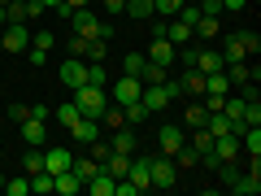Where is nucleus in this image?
I'll return each instance as SVG.
<instances>
[{
  "label": "nucleus",
  "instance_id": "nucleus-42",
  "mask_svg": "<svg viewBox=\"0 0 261 196\" xmlns=\"http://www.w3.org/2000/svg\"><path fill=\"white\" fill-rule=\"evenodd\" d=\"M74 9H92V0H65V9H61V18H70Z\"/></svg>",
  "mask_w": 261,
  "mask_h": 196
},
{
  "label": "nucleus",
  "instance_id": "nucleus-47",
  "mask_svg": "<svg viewBox=\"0 0 261 196\" xmlns=\"http://www.w3.org/2000/svg\"><path fill=\"white\" fill-rule=\"evenodd\" d=\"M5 22H9V18H5V0H0V31H5Z\"/></svg>",
  "mask_w": 261,
  "mask_h": 196
},
{
  "label": "nucleus",
  "instance_id": "nucleus-40",
  "mask_svg": "<svg viewBox=\"0 0 261 196\" xmlns=\"http://www.w3.org/2000/svg\"><path fill=\"white\" fill-rule=\"evenodd\" d=\"M196 9L205 13V18H218V13H222V0H200V5H196Z\"/></svg>",
  "mask_w": 261,
  "mask_h": 196
},
{
  "label": "nucleus",
  "instance_id": "nucleus-49",
  "mask_svg": "<svg viewBox=\"0 0 261 196\" xmlns=\"http://www.w3.org/2000/svg\"><path fill=\"white\" fill-rule=\"evenodd\" d=\"M183 5H200V0H183Z\"/></svg>",
  "mask_w": 261,
  "mask_h": 196
},
{
  "label": "nucleus",
  "instance_id": "nucleus-45",
  "mask_svg": "<svg viewBox=\"0 0 261 196\" xmlns=\"http://www.w3.org/2000/svg\"><path fill=\"white\" fill-rule=\"evenodd\" d=\"M105 9L109 13H126V0H105Z\"/></svg>",
  "mask_w": 261,
  "mask_h": 196
},
{
  "label": "nucleus",
  "instance_id": "nucleus-4",
  "mask_svg": "<svg viewBox=\"0 0 261 196\" xmlns=\"http://www.w3.org/2000/svg\"><path fill=\"white\" fill-rule=\"evenodd\" d=\"M144 61H152V65H166V70L178 61V48L166 39V31H152V44H148V53H144Z\"/></svg>",
  "mask_w": 261,
  "mask_h": 196
},
{
  "label": "nucleus",
  "instance_id": "nucleus-33",
  "mask_svg": "<svg viewBox=\"0 0 261 196\" xmlns=\"http://www.w3.org/2000/svg\"><path fill=\"white\" fill-rule=\"evenodd\" d=\"M166 79H170V70H166V65H144V75H140V83H166Z\"/></svg>",
  "mask_w": 261,
  "mask_h": 196
},
{
  "label": "nucleus",
  "instance_id": "nucleus-8",
  "mask_svg": "<svg viewBox=\"0 0 261 196\" xmlns=\"http://www.w3.org/2000/svg\"><path fill=\"white\" fill-rule=\"evenodd\" d=\"M61 83L70 87V92L87 83V61H83V57H70V61H61Z\"/></svg>",
  "mask_w": 261,
  "mask_h": 196
},
{
  "label": "nucleus",
  "instance_id": "nucleus-20",
  "mask_svg": "<svg viewBox=\"0 0 261 196\" xmlns=\"http://www.w3.org/2000/svg\"><path fill=\"white\" fill-rule=\"evenodd\" d=\"M178 83H183L187 96H205V75H200L196 65H183V79H178Z\"/></svg>",
  "mask_w": 261,
  "mask_h": 196
},
{
  "label": "nucleus",
  "instance_id": "nucleus-5",
  "mask_svg": "<svg viewBox=\"0 0 261 196\" xmlns=\"http://www.w3.org/2000/svg\"><path fill=\"white\" fill-rule=\"evenodd\" d=\"M0 48H9V53H27V48H31L27 22H5V31H0Z\"/></svg>",
  "mask_w": 261,
  "mask_h": 196
},
{
  "label": "nucleus",
  "instance_id": "nucleus-10",
  "mask_svg": "<svg viewBox=\"0 0 261 196\" xmlns=\"http://www.w3.org/2000/svg\"><path fill=\"white\" fill-rule=\"evenodd\" d=\"M22 127V140L31 144V149H39V144H44V135H48V118H39V113H31L27 122H18Z\"/></svg>",
  "mask_w": 261,
  "mask_h": 196
},
{
  "label": "nucleus",
  "instance_id": "nucleus-44",
  "mask_svg": "<svg viewBox=\"0 0 261 196\" xmlns=\"http://www.w3.org/2000/svg\"><path fill=\"white\" fill-rule=\"evenodd\" d=\"M31 44H39V48H53V44H57V39H53V35H48V31H39V35H35V39H31Z\"/></svg>",
  "mask_w": 261,
  "mask_h": 196
},
{
  "label": "nucleus",
  "instance_id": "nucleus-11",
  "mask_svg": "<svg viewBox=\"0 0 261 196\" xmlns=\"http://www.w3.org/2000/svg\"><path fill=\"white\" fill-rule=\"evenodd\" d=\"M140 92H144V83L140 79H118V83H113V105H130V101H140Z\"/></svg>",
  "mask_w": 261,
  "mask_h": 196
},
{
  "label": "nucleus",
  "instance_id": "nucleus-18",
  "mask_svg": "<svg viewBox=\"0 0 261 196\" xmlns=\"http://www.w3.org/2000/svg\"><path fill=\"white\" fill-rule=\"evenodd\" d=\"M113 183H118V179H113L109 170H96V175L87 179L83 187H87V192H92V196H113Z\"/></svg>",
  "mask_w": 261,
  "mask_h": 196
},
{
  "label": "nucleus",
  "instance_id": "nucleus-46",
  "mask_svg": "<svg viewBox=\"0 0 261 196\" xmlns=\"http://www.w3.org/2000/svg\"><path fill=\"white\" fill-rule=\"evenodd\" d=\"M39 5H44V9H53V13H61V9H65V0H39Z\"/></svg>",
  "mask_w": 261,
  "mask_h": 196
},
{
  "label": "nucleus",
  "instance_id": "nucleus-13",
  "mask_svg": "<svg viewBox=\"0 0 261 196\" xmlns=\"http://www.w3.org/2000/svg\"><path fill=\"white\" fill-rule=\"evenodd\" d=\"M192 65L196 70H200V75H214V70H222V53H218V48H196V57H192Z\"/></svg>",
  "mask_w": 261,
  "mask_h": 196
},
{
  "label": "nucleus",
  "instance_id": "nucleus-21",
  "mask_svg": "<svg viewBox=\"0 0 261 196\" xmlns=\"http://www.w3.org/2000/svg\"><path fill=\"white\" fill-rule=\"evenodd\" d=\"M109 149H113V153H135V131H130V127L109 131Z\"/></svg>",
  "mask_w": 261,
  "mask_h": 196
},
{
  "label": "nucleus",
  "instance_id": "nucleus-1",
  "mask_svg": "<svg viewBox=\"0 0 261 196\" xmlns=\"http://www.w3.org/2000/svg\"><path fill=\"white\" fill-rule=\"evenodd\" d=\"M222 61H257V53H261V39L252 35V31H235V35H226L222 39Z\"/></svg>",
  "mask_w": 261,
  "mask_h": 196
},
{
  "label": "nucleus",
  "instance_id": "nucleus-29",
  "mask_svg": "<svg viewBox=\"0 0 261 196\" xmlns=\"http://www.w3.org/2000/svg\"><path fill=\"white\" fill-rule=\"evenodd\" d=\"M53 113H57V122H61V127H65V131L74 127V122H79V118H83V113H79V105H74V101H65V105H61V109H53Z\"/></svg>",
  "mask_w": 261,
  "mask_h": 196
},
{
  "label": "nucleus",
  "instance_id": "nucleus-36",
  "mask_svg": "<svg viewBox=\"0 0 261 196\" xmlns=\"http://www.w3.org/2000/svg\"><path fill=\"white\" fill-rule=\"evenodd\" d=\"M178 9H183V0H152V13L157 18H174Z\"/></svg>",
  "mask_w": 261,
  "mask_h": 196
},
{
  "label": "nucleus",
  "instance_id": "nucleus-31",
  "mask_svg": "<svg viewBox=\"0 0 261 196\" xmlns=\"http://www.w3.org/2000/svg\"><path fill=\"white\" fill-rule=\"evenodd\" d=\"M192 31H196V35H200V39H218V18H205V13H200Z\"/></svg>",
  "mask_w": 261,
  "mask_h": 196
},
{
  "label": "nucleus",
  "instance_id": "nucleus-37",
  "mask_svg": "<svg viewBox=\"0 0 261 196\" xmlns=\"http://www.w3.org/2000/svg\"><path fill=\"white\" fill-rule=\"evenodd\" d=\"M87 83H96V87H109V75H105V65H100V61H87Z\"/></svg>",
  "mask_w": 261,
  "mask_h": 196
},
{
  "label": "nucleus",
  "instance_id": "nucleus-24",
  "mask_svg": "<svg viewBox=\"0 0 261 196\" xmlns=\"http://www.w3.org/2000/svg\"><path fill=\"white\" fill-rule=\"evenodd\" d=\"M205 118H209V109H205L200 101H192V105L183 109V131H192V127H205Z\"/></svg>",
  "mask_w": 261,
  "mask_h": 196
},
{
  "label": "nucleus",
  "instance_id": "nucleus-30",
  "mask_svg": "<svg viewBox=\"0 0 261 196\" xmlns=\"http://www.w3.org/2000/svg\"><path fill=\"white\" fill-rule=\"evenodd\" d=\"M144 65H148V61H144V53H126V57H122V70H126L130 79H140Z\"/></svg>",
  "mask_w": 261,
  "mask_h": 196
},
{
  "label": "nucleus",
  "instance_id": "nucleus-34",
  "mask_svg": "<svg viewBox=\"0 0 261 196\" xmlns=\"http://www.w3.org/2000/svg\"><path fill=\"white\" fill-rule=\"evenodd\" d=\"M214 175H218V179H222V183H226V187H231V183H235V179H240V166H235V161H218V166H214Z\"/></svg>",
  "mask_w": 261,
  "mask_h": 196
},
{
  "label": "nucleus",
  "instance_id": "nucleus-39",
  "mask_svg": "<svg viewBox=\"0 0 261 196\" xmlns=\"http://www.w3.org/2000/svg\"><path fill=\"white\" fill-rule=\"evenodd\" d=\"M27 61H31V65H44V61H48V48L31 44V48H27Z\"/></svg>",
  "mask_w": 261,
  "mask_h": 196
},
{
  "label": "nucleus",
  "instance_id": "nucleus-16",
  "mask_svg": "<svg viewBox=\"0 0 261 196\" xmlns=\"http://www.w3.org/2000/svg\"><path fill=\"white\" fill-rule=\"evenodd\" d=\"M70 161H74V153H70V149H44V170H48V175L70 170Z\"/></svg>",
  "mask_w": 261,
  "mask_h": 196
},
{
  "label": "nucleus",
  "instance_id": "nucleus-19",
  "mask_svg": "<svg viewBox=\"0 0 261 196\" xmlns=\"http://www.w3.org/2000/svg\"><path fill=\"white\" fill-rule=\"evenodd\" d=\"M100 170H109L113 179H126V170H130V153H113V149H109V157L100 161Z\"/></svg>",
  "mask_w": 261,
  "mask_h": 196
},
{
  "label": "nucleus",
  "instance_id": "nucleus-27",
  "mask_svg": "<svg viewBox=\"0 0 261 196\" xmlns=\"http://www.w3.org/2000/svg\"><path fill=\"white\" fill-rule=\"evenodd\" d=\"M187 144H192L196 153H209V149H214V135H209L205 127H192V135H187Z\"/></svg>",
  "mask_w": 261,
  "mask_h": 196
},
{
  "label": "nucleus",
  "instance_id": "nucleus-3",
  "mask_svg": "<svg viewBox=\"0 0 261 196\" xmlns=\"http://www.w3.org/2000/svg\"><path fill=\"white\" fill-rule=\"evenodd\" d=\"M148 179H152V187H161V192L178 187V170H174V161L161 157V153H148Z\"/></svg>",
  "mask_w": 261,
  "mask_h": 196
},
{
  "label": "nucleus",
  "instance_id": "nucleus-38",
  "mask_svg": "<svg viewBox=\"0 0 261 196\" xmlns=\"http://www.w3.org/2000/svg\"><path fill=\"white\" fill-rule=\"evenodd\" d=\"M22 166H27V175H35V170H44V153H39V149H27V157H22Z\"/></svg>",
  "mask_w": 261,
  "mask_h": 196
},
{
  "label": "nucleus",
  "instance_id": "nucleus-28",
  "mask_svg": "<svg viewBox=\"0 0 261 196\" xmlns=\"http://www.w3.org/2000/svg\"><path fill=\"white\" fill-rule=\"evenodd\" d=\"M122 113H126V127H140V122H148V109H144V101L122 105Z\"/></svg>",
  "mask_w": 261,
  "mask_h": 196
},
{
  "label": "nucleus",
  "instance_id": "nucleus-15",
  "mask_svg": "<svg viewBox=\"0 0 261 196\" xmlns=\"http://www.w3.org/2000/svg\"><path fill=\"white\" fill-rule=\"evenodd\" d=\"M70 135H74V144H83V149H87L92 140H100V122H96V118H79L74 127H70Z\"/></svg>",
  "mask_w": 261,
  "mask_h": 196
},
{
  "label": "nucleus",
  "instance_id": "nucleus-43",
  "mask_svg": "<svg viewBox=\"0 0 261 196\" xmlns=\"http://www.w3.org/2000/svg\"><path fill=\"white\" fill-rule=\"evenodd\" d=\"M240 9H248V0H222V13H240Z\"/></svg>",
  "mask_w": 261,
  "mask_h": 196
},
{
  "label": "nucleus",
  "instance_id": "nucleus-48",
  "mask_svg": "<svg viewBox=\"0 0 261 196\" xmlns=\"http://www.w3.org/2000/svg\"><path fill=\"white\" fill-rule=\"evenodd\" d=\"M0 192H5V175H0Z\"/></svg>",
  "mask_w": 261,
  "mask_h": 196
},
{
  "label": "nucleus",
  "instance_id": "nucleus-22",
  "mask_svg": "<svg viewBox=\"0 0 261 196\" xmlns=\"http://www.w3.org/2000/svg\"><path fill=\"white\" fill-rule=\"evenodd\" d=\"M166 39H170V44H192V39H196V31H192V22L174 18V22L166 27Z\"/></svg>",
  "mask_w": 261,
  "mask_h": 196
},
{
  "label": "nucleus",
  "instance_id": "nucleus-14",
  "mask_svg": "<svg viewBox=\"0 0 261 196\" xmlns=\"http://www.w3.org/2000/svg\"><path fill=\"white\" fill-rule=\"evenodd\" d=\"M126 179L135 183V192H148V187H152V179H148V157H135V153H130V170H126Z\"/></svg>",
  "mask_w": 261,
  "mask_h": 196
},
{
  "label": "nucleus",
  "instance_id": "nucleus-17",
  "mask_svg": "<svg viewBox=\"0 0 261 196\" xmlns=\"http://www.w3.org/2000/svg\"><path fill=\"white\" fill-rule=\"evenodd\" d=\"M231 192H240V196H257V192H261V170H257V157H252V170H248V175H240V179L231 183Z\"/></svg>",
  "mask_w": 261,
  "mask_h": 196
},
{
  "label": "nucleus",
  "instance_id": "nucleus-25",
  "mask_svg": "<svg viewBox=\"0 0 261 196\" xmlns=\"http://www.w3.org/2000/svg\"><path fill=\"white\" fill-rule=\"evenodd\" d=\"M70 170L79 175V183H87V179L100 170V161H96V157H74V161H70Z\"/></svg>",
  "mask_w": 261,
  "mask_h": 196
},
{
  "label": "nucleus",
  "instance_id": "nucleus-23",
  "mask_svg": "<svg viewBox=\"0 0 261 196\" xmlns=\"http://www.w3.org/2000/svg\"><path fill=\"white\" fill-rule=\"evenodd\" d=\"M53 179H57V187H53L57 196H79V187H83L74 170H61V175H53Z\"/></svg>",
  "mask_w": 261,
  "mask_h": 196
},
{
  "label": "nucleus",
  "instance_id": "nucleus-32",
  "mask_svg": "<svg viewBox=\"0 0 261 196\" xmlns=\"http://www.w3.org/2000/svg\"><path fill=\"white\" fill-rule=\"evenodd\" d=\"M126 13H130V18H140V22H148L152 18V0H126Z\"/></svg>",
  "mask_w": 261,
  "mask_h": 196
},
{
  "label": "nucleus",
  "instance_id": "nucleus-6",
  "mask_svg": "<svg viewBox=\"0 0 261 196\" xmlns=\"http://www.w3.org/2000/svg\"><path fill=\"white\" fill-rule=\"evenodd\" d=\"M183 144H187V131L178 127V122H166V127L157 131V149H161V157H174Z\"/></svg>",
  "mask_w": 261,
  "mask_h": 196
},
{
  "label": "nucleus",
  "instance_id": "nucleus-7",
  "mask_svg": "<svg viewBox=\"0 0 261 196\" xmlns=\"http://www.w3.org/2000/svg\"><path fill=\"white\" fill-rule=\"evenodd\" d=\"M70 27H74V35H83V39H100V18H96L92 9H74L70 13Z\"/></svg>",
  "mask_w": 261,
  "mask_h": 196
},
{
  "label": "nucleus",
  "instance_id": "nucleus-2",
  "mask_svg": "<svg viewBox=\"0 0 261 196\" xmlns=\"http://www.w3.org/2000/svg\"><path fill=\"white\" fill-rule=\"evenodd\" d=\"M74 105H79V113H83V118H96V122H100L105 105H109V92H105V87H96V83H83V87H74Z\"/></svg>",
  "mask_w": 261,
  "mask_h": 196
},
{
  "label": "nucleus",
  "instance_id": "nucleus-26",
  "mask_svg": "<svg viewBox=\"0 0 261 196\" xmlns=\"http://www.w3.org/2000/svg\"><path fill=\"white\" fill-rule=\"evenodd\" d=\"M53 187H57V179L48 175V170H35V175H31V192L35 196H53Z\"/></svg>",
  "mask_w": 261,
  "mask_h": 196
},
{
  "label": "nucleus",
  "instance_id": "nucleus-12",
  "mask_svg": "<svg viewBox=\"0 0 261 196\" xmlns=\"http://www.w3.org/2000/svg\"><path fill=\"white\" fill-rule=\"evenodd\" d=\"M209 153H214V157L218 161H235V157H240V135H235V131H231V135H218V140H214V149H209Z\"/></svg>",
  "mask_w": 261,
  "mask_h": 196
},
{
  "label": "nucleus",
  "instance_id": "nucleus-35",
  "mask_svg": "<svg viewBox=\"0 0 261 196\" xmlns=\"http://www.w3.org/2000/svg\"><path fill=\"white\" fill-rule=\"evenodd\" d=\"M5 192H9V196H31V175H22V179H5Z\"/></svg>",
  "mask_w": 261,
  "mask_h": 196
},
{
  "label": "nucleus",
  "instance_id": "nucleus-9",
  "mask_svg": "<svg viewBox=\"0 0 261 196\" xmlns=\"http://www.w3.org/2000/svg\"><path fill=\"white\" fill-rule=\"evenodd\" d=\"M140 101H144V109H148V113H161L170 105V92H166V83H144Z\"/></svg>",
  "mask_w": 261,
  "mask_h": 196
},
{
  "label": "nucleus",
  "instance_id": "nucleus-41",
  "mask_svg": "<svg viewBox=\"0 0 261 196\" xmlns=\"http://www.w3.org/2000/svg\"><path fill=\"white\" fill-rule=\"evenodd\" d=\"M31 118V105H9V122H27Z\"/></svg>",
  "mask_w": 261,
  "mask_h": 196
}]
</instances>
